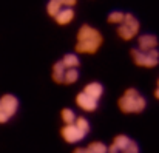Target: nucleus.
Masks as SVG:
<instances>
[{
	"instance_id": "nucleus-16",
	"label": "nucleus",
	"mask_w": 159,
	"mask_h": 153,
	"mask_svg": "<svg viewBox=\"0 0 159 153\" xmlns=\"http://www.w3.org/2000/svg\"><path fill=\"white\" fill-rule=\"evenodd\" d=\"M76 113H74V110H71V108H68V107H65V108H62V111H60V119H62V122H63V125H70V124H73L74 121H76Z\"/></svg>"
},
{
	"instance_id": "nucleus-13",
	"label": "nucleus",
	"mask_w": 159,
	"mask_h": 153,
	"mask_svg": "<svg viewBox=\"0 0 159 153\" xmlns=\"http://www.w3.org/2000/svg\"><path fill=\"white\" fill-rule=\"evenodd\" d=\"M65 71L66 68L63 67V63L60 60H57L56 63L53 65V70H51V77L56 84L59 85H63V76H65Z\"/></svg>"
},
{
	"instance_id": "nucleus-21",
	"label": "nucleus",
	"mask_w": 159,
	"mask_h": 153,
	"mask_svg": "<svg viewBox=\"0 0 159 153\" xmlns=\"http://www.w3.org/2000/svg\"><path fill=\"white\" fill-rule=\"evenodd\" d=\"M63 8H74L76 6V3H77V0H57Z\"/></svg>"
},
{
	"instance_id": "nucleus-20",
	"label": "nucleus",
	"mask_w": 159,
	"mask_h": 153,
	"mask_svg": "<svg viewBox=\"0 0 159 153\" xmlns=\"http://www.w3.org/2000/svg\"><path fill=\"white\" fill-rule=\"evenodd\" d=\"M122 153H139V147H138V144H136L134 141H131V142L124 149Z\"/></svg>"
},
{
	"instance_id": "nucleus-18",
	"label": "nucleus",
	"mask_w": 159,
	"mask_h": 153,
	"mask_svg": "<svg viewBox=\"0 0 159 153\" xmlns=\"http://www.w3.org/2000/svg\"><path fill=\"white\" fill-rule=\"evenodd\" d=\"M62 8H63V6H62L57 0H50V2L47 3V12H48V16L53 17V19L57 16V12H59Z\"/></svg>"
},
{
	"instance_id": "nucleus-11",
	"label": "nucleus",
	"mask_w": 159,
	"mask_h": 153,
	"mask_svg": "<svg viewBox=\"0 0 159 153\" xmlns=\"http://www.w3.org/2000/svg\"><path fill=\"white\" fill-rule=\"evenodd\" d=\"M74 9L73 8H62L59 12H57V16L54 17V20H56V23L57 25H60V26H65V25H68V23H71L73 20H74Z\"/></svg>"
},
{
	"instance_id": "nucleus-2",
	"label": "nucleus",
	"mask_w": 159,
	"mask_h": 153,
	"mask_svg": "<svg viewBox=\"0 0 159 153\" xmlns=\"http://www.w3.org/2000/svg\"><path fill=\"white\" fill-rule=\"evenodd\" d=\"M117 107L125 114H139L145 110L147 101L136 88H127L117 99Z\"/></svg>"
},
{
	"instance_id": "nucleus-1",
	"label": "nucleus",
	"mask_w": 159,
	"mask_h": 153,
	"mask_svg": "<svg viewBox=\"0 0 159 153\" xmlns=\"http://www.w3.org/2000/svg\"><path fill=\"white\" fill-rule=\"evenodd\" d=\"M104 44V36L94 26L84 23L76 34V54H96Z\"/></svg>"
},
{
	"instance_id": "nucleus-9",
	"label": "nucleus",
	"mask_w": 159,
	"mask_h": 153,
	"mask_svg": "<svg viewBox=\"0 0 159 153\" xmlns=\"http://www.w3.org/2000/svg\"><path fill=\"white\" fill-rule=\"evenodd\" d=\"M158 37L155 34H141L138 37V48L142 51L158 50Z\"/></svg>"
},
{
	"instance_id": "nucleus-4",
	"label": "nucleus",
	"mask_w": 159,
	"mask_h": 153,
	"mask_svg": "<svg viewBox=\"0 0 159 153\" xmlns=\"http://www.w3.org/2000/svg\"><path fill=\"white\" fill-rule=\"evenodd\" d=\"M139 30H141V23L139 20L130 14V12H125V19L120 25H117V36L122 39V40H131L134 39L138 34H139Z\"/></svg>"
},
{
	"instance_id": "nucleus-12",
	"label": "nucleus",
	"mask_w": 159,
	"mask_h": 153,
	"mask_svg": "<svg viewBox=\"0 0 159 153\" xmlns=\"http://www.w3.org/2000/svg\"><path fill=\"white\" fill-rule=\"evenodd\" d=\"M82 91L87 93L90 98L99 101V99L102 98V95H104V85H102L101 82H88V84L84 87Z\"/></svg>"
},
{
	"instance_id": "nucleus-23",
	"label": "nucleus",
	"mask_w": 159,
	"mask_h": 153,
	"mask_svg": "<svg viewBox=\"0 0 159 153\" xmlns=\"http://www.w3.org/2000/svg\"><path fill=\"white\" fill-rule=\"evenodd\" d=\"M155 98H156V99H159V79H158V82H156V90H155Z\"/></svg>"
},
{
	"instance_id": "nucleus-14",
	"label": "nucleus",
	"mask_w": 159,
	"mask_h": 153,
	"mask_svg": "<svg viewBox=\"0 0 159 153\" xmlns=\"http://www.w3.org/2000/svg\"><path fill=\"white\" fill-rule=\"evenodd\" d=\"M60 62L63 63V67L68 70V68H79V65H80V59H79V56L76 54V53H68V54H65L62 59H60Z\"/></svg>"
},
{
	"instance_id": "nucleus-5",
	"label": "nucleus",
	"mask_w": 159,
	"mask_h": 153,
	"mask_svg": "<svg viewBox=\"0 0 159 153\" xmlns=\"http://www.w3.org/2000/svg\"><path fill=\"white\" fill-rule=\"evenodd\" d=\"M60 136H62V139H63L65 142H68V144H77V142H80V141L87 136V133H84V132L73 122V124L63 125V127L60 128Z\"/></svg>"
},
{
	"instance_id": "nucleus-8",
	"label": "nucleus",
	"mask_w": 159,
	"mask_h": 153,
	"mask_svg": "<svg viewBox=\"0 0 159 153\" xmlns=\"http://www.w3.org/2000/svg\"><path fill=\"white\" fill-rule=\"evenodd\" d=\"M133 139L127 135H116L111 141V144L108 146V153H122L124 149L131 142Z\"/></svg>"
},
{
	"instance_id": "nucleus-19",
	"label": "nucleus",
	"mask_w": 159,
	"mask_h": 153,
	"mask_svg": "<svg viewBox=\"0 0 159 153\" xmlns=\"http://www.w3.org/2000/svg\"><path fill=\"white\" fill-rule=\"evenodd\" d=\"M74 124L84 132V133H90V122H88V119L87 118H84V116H77L76 118V121H74Z\"/></svg>"
},
{
	"instance_id": "nucleus-7",
	"label": "nucleus",
	"mask_w": 159,
	"mask_h": 153,
	"mask_svg": "<svg viewBox=\"0 0 159 153\" xmlns=\"http://www.w3.org/2000/svg\"><path fill=\"white\" fill-rule=\"evenodd\" d=\"M76 105H77L80 110L91 113V111L98 110V107H99V101H96V99L90 98V96H88L87 93H84V91H79V93L76 95Z\"/></svg>"
},
{
	"instance_id": "nucleus-15",
	"label": "nucleus",
	"mask_w": 159,
	"mask_h": 153,
	"mask_svg": "<svg viewBox=\"0 0 159 153\" xmlns=\"http://www.w3.org/2000/svg\"><path fill=\"white\" fill-rule=\"evenodd\" d=\"M79 81V70L77 68H68L63 76V85H73Z\"/></svg>"
},
{
	"instance_id": "nucleus-6",
	"label": "nucleus",
	"mask_w": 159,
	"mask_h": 153,
	"mask_svg": "<svg viewBox=\"0 0 159 153\" xmlns=\"http://www.w3.org/2000/svg\"><path fill=\"white\" fill-rule=\"evenodd\" d=\"M0 104H2V107H3V110H5V113L9 119L12 116H16V113L19 111V99L14 95L6 93V95L0 96Z\"/></svg>"
},
{
	"instance_id": "nucleus-17",
	"label": "nucleus",
	"mask_w": 159,
	"mask_h": 153,
	"mask_svg": "<svg viewBox=\"0 0 159 153\" xmlns=\"http://www.w3.org/2000/svg\"><path fill=\"white\" fill-rule=\"evenodd\" d=\"M124 19H125V12H122V11H111L107 17L108 23H113V25H120L124 22Z\"/></svg>"
},
{
	"instance_id": "nucleus-3",
	"label": "nucleus",
	"mask_w": 159,
	"mask_h": 153,
	"mask_svg": "<svg viewBox=\"0 0 159 153\" xmlns=\"http://www.w3.org/2000/svg\"><path fill=\"white\" fill-rule=\"evenodd\" d=\"M131 59L133 63L141 67V68H155L159 63V51L158 50H150V51H142L139 48H133L131 50Z\"/></svg>"
},
{
	"instance_id": "nucleus-10",
	"label": "nucleus",
	"mask_w": 159,
	"mask_h": 153,
	"mask_svg": "<svg viewBox=\"0 0 159 153\" xmlns=\"http://www.w3.org/2000/svg\"><path fill=\"white\" fill-rule=\"evenodd\" d=\"M73 153H108V146L101 141L90 142L87 147H76Z\"/></svg>"
},
{
	"instance_id": "nucleus-22",
	"label": "nucleus",
	"mask_w": 159,
	"mask_h": 153,
	"mask_svg": "<svg viewBox=\"0 0 159 153\" xmlns=\"http://www.w3.org/2000/svg\"><path fill=\"white\" fill-rule=\"evenodd\" d=\"M8 121H9V118L6 116V113H5V110H3L2 104H0V124H6Z\"/></svg>"
}]
</instances>
